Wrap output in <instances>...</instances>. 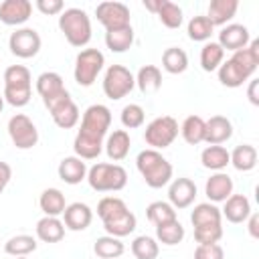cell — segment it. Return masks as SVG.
<instances>
[{"label": "cell", "instance_id": "obj_1", "mask_svg": "<svg viewBox=\"0 0 259 259\" xmlns=\"http://www.w3.org/2000/svg\"><path fill=\"white\" fill-rule=\"evenodd\" d=\"M111 125V111L103 103H93L83 111L81 127L75 136L73 150L81 160H95L103 152V142Z\"/></svg>", "mask_w": 259, "mask_h": 259}, {"label": "cell", "instance_id": "obj_2", "mask_svg": "<svg viewBox=\"0 0 259 259\" xmlns=\"http://www.w3.org/2000/svg\"><path fill=\"white\" fill-rule=\"evenodd\" d=\"M97 217L103 223V229L111 237H127L136 231L138 219L127 208V204L119 196H103L97 204Z\"/></svg>", "mask_w": 259, "mask_h": 259}, {"label": "cell", "instance_id": "obj_3", "mask_svg": "<svg viewBox=\"0 0 259 259\" xmlns=\"http://www.w3.org/2000/svg\"><path fill=\"white\" fill-rule=\"evenodd\" d=\"M136 168L138 172L142 174L144 182L150 186V188H162L166 184H170L172 180V164L158 152V150H142L136 158Z\"/></svg>", "mask_w": 259, "mask_h": 259}, {"label": "cell", "instance_id": "obj_4", "mask_svg": "<svg viewBox=\"0 0 259 259\" xmlns=\"http://www.w3.org/2000/svg\"><path fill=\"white\" fill-rule=\"evenodd\" d=\"M32 95V75L24 65H10L4 71V91L2 97L12 107L28 105Z\"/></svg>", "mask_w": 259, "mask_h": 259}, {"label": "cell", "instance_id": "obj_5", "mask_svg": "<svg viewBox=\"0 0 259 259\" xmlns=\"http://www.w3.org/2000/svg\"><path fill=\"white\" fill-rule=\"evenodd\" d=\"M89 186L97 192H117L127 184V172L115 162H97L87 170Z\"/></svg>", "mask_w": 259, "mask_h": 259}, {"label": "cell", "instance_id": "obj_6", "mask_svg": "<svg viewBox=\"0 0 259 259\" xmlns=\"http://www.w3.org/2000/svg\"><path fill=\"white\" fill-rule=\"evenodd\" d=\"M59 28L71 47H85L91 40V18L81 8H65L59 14Z\"/></svg>", "mask_w": 259, "mask_h": 259}, {"label": "cell", "instance_id": "obj_7", "mask_svg": "<svg viewBox=\"0 0 259 259\" xmlns=\"http://www.w3.org/2000/svg\"><path fill=\"white\" fill-rule=\"evenodd\" d=\"M103 65H105V57L99 49L79 51V55L75 57V69H73L75 83L81 87H91L97 75L103 71Z\"/></svg>", "mask_w": 259, "mask_h": 259}, {"label": "cell", "instance_id": "obj_8", "mask_svg": "<svg viewBox=\"0 0 259 259\" xmlns=\"http://www.w3.org/2000/svg\"><path fill=\"white\" fill-rule=\"evenodd\" d=\"M178 121L172 115H160L156 119H152L146 130H144V140L152 150H164L168 146H172V142L178 138Z\"/></svg>", "mask_w": 259, "mask_h": 259}, {"label": "cell", "instance_id": "obj_9", "mask_svg": "<svg viewBox=\"0 0 259 259\" xmlns=\"http://www.w3.org/2000/svg\"><path fill=\"white\" fill-rule=\"evenodd\" d=\"M42 103H45V107L49 109V113H51L55 125H59L61 130H71V127H75V125L79 123V119H81L79 107H77V103L71 99V93H69L67 89H65L63 93H59V95H55V97L42 101Z\"/></svg>", "mask_w": 259, "mask_h": 259}, {"label": "cell", "instance_id": "obj_10", "mask_svg": "<svg viewBox=\"0 0 259 259\" xmlns=\"http://www.w3.org/2000/svg\"><path fill=\"white\" fill-rule=\"evenodd\" d=\"M134 87H136V79L127 67H123V65H109L107 67V71L103 75L105 97L117 101V99L125 97Z\"/></svg>", "mask_w": 259, "mask_h": 259}, {"label": "cell", "instance_id": "obj_11", "mask_svg": "<svg viewBox=\"0 0 259 259\" xmlns=\"http://www.w3.org/2000/svg\"><path fill=\"white\" fill-rule=\"evenodd\" d=\"M8 136L18 150H30L38 144V130L24 113H16L8 119Z\"/></svg>", "mask_w": 259, "mask_h": 259}, {"label": "cell", "instance_id": "obj_12", "mask_svg": "<svg viewBox=\"0 0 259 259\" xmlns=\"http://www.w3.org/2000/svg\"><path fill=\"white\" fill-rule=\"evenodd\" d=\"M40 34L34 30V28H28V26H22V28H16L10 38H8V49L14 57L18 59H32L38 55L40 51Z\"/></svg>", "mask_w": 259, "mask_h": 259}, {"label": "cell", "instance_id": "obj_13", "mask_svg": "<svg viewBox=\"0 0 259 259\" xmlns=\"http://www.w3.org/2000/svg\"><path fill=\"white\" fill-rule=\"evenodd\" d=\"M95 16L105 26V32L130 26V18H132L130 16V8L123 2H111V0L97 4L95 6Z\"/></svg>", "mask_w": 259, "mask_h": 259}, {"label": "cell", "instance_id": "obj_14", "mask_svg": "<svg viewBox=\"0 0 259 259\" xmlns=\"http://www.w3.org/2000/svg\"><path fill=\"white\" fill-rule=\"evenodd\" d=\"M196 198V184L190 178H174L168 186V202L174 208H188Z\"/></svg>", "mask_w": 259, "mask_h": 259}, {"label": "cell", "instance_id": "obj_15", "mask_svg": "<svg viewBox=\"0 0 259 259\" xmlns=\"http://www.w3.org/2000/svg\"><path fill=\"white\" fill-rule=\"evenodd\" d=\"M32 14V4L28 0H4L0 2V20L6 26H20Z\"/></svg>", "mask_w": 259, "mask_h": 259}, {"label": "cell", "instance_id": "obj_16", "mask_svg": "<svg viewBox=\"0 0 259 259\" xmlns=\"http://www.w3.org/2000/svg\"><path fill=\"white\" fill-rule=\"evenodd\" d=\"M223 51H241L245 49L249 42H251V34H249V28L243 26V24H225L219 32V40H217Z\"/></svg>", "mask_w": 259, "mask_h": 259}, {"label": "cell", "instance_id": "obj_17", "mask_svg": "<svg viewBox=\"0 0 259 259\" xmlns=\"http://www.w3.org/2000/svg\"><path fill=\"white\" fill-rule=\"evenodd\" d=\"M233 138V123L225 115H212L204 121V142L208 146H221Z\"/></svg>", "mask_w": 259, "mask_h": 259}, {"label": "cell", "instance_id": "obj_18", "mask_svg": "<svg viewBox=\"0 0 259 259\" xmlns=\"http://www.w3.org/2000/svg\"><path fill=\"white\" fill-rule=\"evenodd\" d=\"M61 217H63L65 229L79 233V231H85V229L91 225V221H93V210H91L85 202H71V204L65 206V212H63Z\"/></svg>", "mask_w": 259, "mask_h": 259}, {"label": "cell", "instance_id": "obj_19", "mask_svg": "<svg viewBox=\"0 0 259 259\" xmlns=\"http://www.w3.org/2000/svg\"><path fill=\"white\" fill-rule=\"evenodd\" d=\"M235 182L227 172H214L204 184V194L208 196L210 202H225L233 194Z\"/></svg>", "mask_w": 259, "mask_h": 259}, {"label": "cell", "instance_id": "obj_20", "mask_svg": "<svg viewBox=\"0 0 259 259\" xmlns=\"http://www.w3.org/2000/svg\"><path fill=\"white\" fill-rule=\"evenodd\" d=\"M130 148H132V138L127 130H113L103 142V150L111 162H121L130 154Z\"/></svg>", "mask_w": 259, "mask_h": 259}, {"label": "cell", "instance_id": "obj_21", "mask_svg": "<svg viewBox=\"0 0 259 259\" xmlns=\"http://www.w3.org/2000/svg\"><path fill=\"white\" fill-rule=\"evenodd\" d=\"M87 170H89V168H87L85 160H81V158H77V156H67V158H63V160L59 162V168H57L59 178H61L65 184H71V186L83 182V180L87 178Z\"/></svg>", "mask_w": 259, "mask_h": 259}, {"label": "cell", "instance_id": "obj_22", "mask_svg": "<svg viewBox=\"0 0 259 259\" xmlns=\"http://www.w3.org/2000/svg\"><path fill=\"white\" fill-rule=\"evenodd\" d=\"M251 202L245 194H231L227 200H225V206L221 208V214L233 223V225H239V223H245L251 214Z\"/></svg>", "mask_w": 259, "mask_h": 259}, {"label": "cell", "instance_id": "obj_23", "mask_svg": "<svg viewBox=\"0 0 259 259\" xmlns=\"http://www.w3.org/2000/svg\"><path fill=\"white\" fill-rule=\"evenodd\" d=\"M217 75H219L221 85L231 87V89H237V87H241L245 81L251 79V73H247V71H245L241 65H237L233 59L223 61L221 67L217 69Z\"/></svg>", "mask_w": 259, "mask_h": 259}, {"label": "cell", "instance_id": "obj_24", "mask_svg": "<svg viewBox=\"0 0 259 259\" xmlns=\"http://www.w3.org/2000/svg\"><path fill=\"white\" fill-rule=\"evenodd\" d=\"M237 10H239L237 0H210L204 16L210 20L212 26H225L237 14Z\"/></svg>", "mask_w": 259, "mask_h": 259}, {"label": "cell", "instance_id": "obj_25", "mask_svg": "<svg viewBox=\"0 0 259 259\" xmlns=\"http://www.w3.org/2000/svg\"><path fill=\"white\" fill-rule=\"evenodd\" d=\"M34 233L42 243H59L65 237V225L59 217H42L36 223Z\"/></svg>", "mask_w": 259, "mask_h": 259}, {"label": "cell", "instance_id": "obj_26", "mask_svg": "<svg viewBox=\"0 0 259 259\" xmlns=\"http://www.w3.org/2000/svg\"><path fill=\"white\" fill-rule=\"evenodd\" d=\"M134 79H136L138 89L144 95H152V93L160 91V87H162V71L156 65H144V67H140V71H138V75Z\"/></svg>", "mask_w": 259, "mask_h": 259}, {"label": "cell", "instance_id": "obj_27", "mask_svg": "<svg viewBox=\"0 0 259 259\" xmlns=\"http://www.w3.org/2000/svg\"><path fill=\"white\" fill-rule=\"evenodd\" d=\"M190 223H192L194 229L196 227H206V225H223L221 208L214 202H200L192 208Z\"/></svg>", "mask_w": 259, "mask_h": 259}, {"label": "cell", "instance_id": "obj_28", "mask_svg": "<svg viewBox=\"0 0 259 259\" xmlns=\"http://www.w3.org/2000/svg\"><path fill=\"white\" fill-rule=\"evenodd\" d=\"M200 162L206 170H212V172H223L229 164H231V158H229V150L225 146H206L202 152H200Z\"/></svg>", "mask_w": 259, "mask_h": 259}, {"label": "cell", "instance_id": "obj_29", "mask_svg": "<svg viewBox=\"0 0 259 259\" xmlns=\"http://www.w3.org/2000/svg\"><path fill=\"white\" fill-rule=\"evenodd\" d=\"M38 206L45 212V217H61L65 212L67 200L59 188H45L38 198Z\"/></svg>", "mask_w": 259, "mask_h": 259}, {"label": "cell", "instance_id": "obj_30", "mask_svg": "<svg viewBox=\"0 0 259 259\" xmlns=\"http://www.w3.org/2000/svg\"><path fill=\"white\" fill-rule=\"evenodd\" d=\"M65 91V83H63V77L55 71H45L36 77V93L42 97V101L59 95Z\"/></svg>", "mask_w": 259, "mask_h": 259}, {"label": "cell", "instance_id": "obj_31", "mask_svg": "<svg viewBox=\"0 0 259 259\" xmlns=\"http://www.w3.org/2000/svg\"><path fill=\"white\" fill-rule=\"evenodd\" d=\"M231 164L239 172H251L257 166V150L251 144H241L233 152H229Z\"/></svg>", "mask_w": 259, "mask_h": 259}, {"label": "cell", "instance_id": "obj_32", "mask_svg": "<svg viewBox=\"0 0 259 259\" xmlns=\"http://www.w3.org/2000/svg\"><path fill=\"white\" fill-rule=\"evenodd\" d=\"M186 231L182 227V223L178 219L170 221V223H162L156 227V241L162 243V245H168V247H174L178 243H182Z\"/></svg>", "mask_w": 259, "mask_h": 259}, {"label": "cell", "instance_id": "obj_33", "mask_svg": "<svg viewBox=\"0 0 259 259\" xmlns=\"http://www.w3.org/2000/svg\"><path fill=\"white\" fill-rule=\"evenodd\" d=\"M123 251H125V247H123L121 239L111 237V235H103L93 243V253L99 259H117L123 255Z\"/></svg>", "mask_w": 259, "mask_h": 259}, {"label": "cell", "instance_id": "obj_34", "mask_svg": "<svg viewBox=\"0 0 259 259\" xmlns=\"http://www.w3.org/2000/svg\"><path fill=\"white\" fill-rule=\"evenodd\" d=\"M132 45H134V28H132V24L125 26V28H117V30H107L105 32V47L111 53H125Z\"/></svg>", "mask_w": 259, "mask_h": 259}, {"label": "cell", "instance_id": "obj_35", "mask_svg": "<svg viewBox=\"0 0 259 259\" xmlns=\"http://www.w3.org/2000/svg\"><path fill=\"white\" fill-rule=\"evenodd\" d=\"M223 61H225V51L219 42L208 40V42L202 45V49H200V67H202V71L212 73L221 67Z\"/></svg>", "mask_w": 259, "mask_h": 259}, {"label": "cell", "instance_id": "obj_36", "mask_svg": "<svg viewBox=\"0 0 259 259\" xmlns=\"http://www.w3.org/2000/svg\"><path fill=\"white\" fill-rule=\"evenodd\" d=\"M231 59H233L237 65H241L247 73L253 75V73L257 71V67H259V40L253 38L245 49L235 51V53L231 55Z\"/></svg>", "mask_w": 259, "mask_h": 259}, {"label": "cell", "instance_id": "obj_37", "mask_svg": "<svg viewBox=\"0 0 259 259\" xmlns=\"http://www.w3.org/2000/svg\"><path fill=\"white\" fill-rule=\"evenodd\" d=\"M180 136L190 146L202 144L204 142V119L200 115H188L180 125Z\"/></svg>", "mask_w": 259, "mask_h": 259}, {"label": "cell", "instance_id": "obj_38", "mask_svg": "<svg viewBox=\"0 0 259 259\" xmlns=\"http://www.w3.org/2000/svg\"><path fill=\"white\" fill-rule=\"evenodd\" d=\"M162 67L170 75H180L188 69V55L178 47H170L162 55Z\"/></svg>", "mask_w": 259, "mask_h": 259}, {"label": "cell", "instance_id": "obj_39", "mask_svg": "<svg viewBox=\"0 0 259 259\" xmlns=\"http://www.w3.org/2000/svg\"><path fill=\"white\" fill-rule=\"evenodd\" d=\"M156 16L160 18V22L166 28H180L184 16H182V8L170 0H158V10Z\"/></svg>", "mask_w": 259, "mask_h": 259}, {"label": "cell", "instance_id": "obj_40", "mask_svg": "<svg viewBox=\"0 0 259 259\" xmlns=\"http://www.w3.org/2000/svg\"><path fill=\"white\" fill-rule=\"evenodd\" d=\"M186 32H188V38L194 42H208V38L214 32V26L210 24V20L204 14H196L188 20Z\"/></svg>", "mask_w": 259, "mask_h": 259}, {"label": "cell", "instance_id": "obj_41", "mask_svg": "<svg viewBox=\"0 0 259 259\" xmlns=\"http://www.w3.org/2000/svg\"><path fill=\"white\" fill-rule=\"evenodd\" d=\"M4 251L12 257H28L36 251V239L32 235H14L4 243Z\"/></svg>", "mask_w": 259, "mask_h": 259}, {"label": "cell", "instance_id": "obj_42", "mask_svg": "<svg viewBox=\"0 0 259 259\" xmlns=\"http://www.w3.org/2000/svg\"><path fill=\"white\" fill-rule=\"evenodd\" d=\"M146 217H148V221L152 223V225H162V223H170V221H174V219H178L176 217V208L170 204V202H164V200H154V202H150L148 204V208H146Z\"/></svg>", "mask_w": 259, "mask_h": 259}, {"label": "cell", "instance_id": "obj_43", "mask_svg": "<svg viewBox=\"0 0 259 259\" xmlns=\"http://www.w3.org/2000/svg\"><path fill=\"white\" fill-rule=\"evenodd\" d=\"M132 253L136 259H156L160 253V245L154 237L140 235L132 241Z\"/></svg>", "mask_w": 259, "mask_h": 259}, {"label": "cell", "instance_id": "obj_44", "mask_svg": "<svg viewBox=\"0 0 259 259\" xmlns=\"http://www.w3.org/2000/svg\"><path fill=\"white\" fill-rule=\"evenodd\" d=\"M121 125L125 130H136V127H142L144 125V119H146V111L142 105L138 103H127L123 109H121Z\"/></svg>", "mask_w": 259, "mask_h": 259}, {"label": "cell", "instance_id": "obj_45", "mask_svg": "<svg viewBox=\"0 0 259 259\" xmlns=\"http://www.w3.org/2000/svg\"><path fill=\"white\" fill-rule=\"evenodd\" d=\"M194 239L198 245H210L219 243L223 239V225H206L194 229Z\"/></svg>", "mask_w": 259, "mask_h": 259}, {"label": "cell", "instance_id": "obj_46", "mask_svg": "<svg viewBox=\"0 0 259 259\" xmlns=\"http://www.w3.org/2000/svg\"><path fill=\"white\" fill-rule=\"evenodd\" d=\"M194 259H225V251L219 243L198 245L194 249Z\"/></svg>", "mask_w": 259, "mask_h": 259}, {"label": "cell", "instance_id": "obj_47", "mask_svg": "<svg viewBox=\"0 0 259 259\" xmlns=\"http://www.w3.org/2000/svg\"><path fill=\"white\" fill-rule=\"evenodd\" d=\"M34 6L47 16H55V14H61L65 10V4L61 0H36Z\"/></svg>", "mask_w": 259, "mask_h": 259}, {"label": "cell", "instance_id": "obj_48", "mask_svg": "<svg viewBox=\"0 0 259 259\" xmlns=\"http://www.w3.org/2000/svg\"><path fill=\"white\" fill-rule=\"evenodd\" d=\"M10 178H12V168H10V164L0 160V194H2L4 188L8 186Z\"/></svg>", "mask_w": 259, "mask_h": 259}, {"label": "cell", "instance_id": "obj_49", "mask_svg": "<svg viewBox=\"0 0 259 259\" xmlns=\"http://www.w3.org/2000/svg\"><path fill=\"white\" fill-rule=\"evenodd\" d=\"M247 229H249V235L253 239H259V214L257 212H251L249 219H247Z\"/></svg>", "mask_w": 259, "mask_h": 259}, {"label": "cell", "instance_id": "obj_50", "mask_svg": "<svg viewBox=\"0 0 259 259\" xmlns=\"http://www.w3.org/2000/svg\"><path fill=\"white\" fill-rule=\"evenodd\" d=\"M257 85H259V79H249V89H247V97L253 105H259V95H257Z\"/></svg>", "mask_w": 259, "mask_h": 259}, {"label": "cell", "instance_id": "obj_51", "mask_svg": "<svg viewBox=\"0 0 259 259\" xmlns=\"http://www.w3.org/2000/svg\"><path fill=\"white\" fill-rule=\"evenodd\" d=\"M2 109H4V97L0 95V113H2Z\"/></svg>", "mask_w": 259, "mask_h": 259}, {"label": "cell", "instance_id": "obj_52", "mask_svg": "<svg viewBox=\"0 0 259 259\" xmlns=\"http://www.w3.org/2000/svg\"><path fill=\"white\" fill-rule=\"evenodd\" d=\"M14 259H28V257H14Z\"/></svg>", "mask_w": 259, "mask_h": 259}]
</instances>
